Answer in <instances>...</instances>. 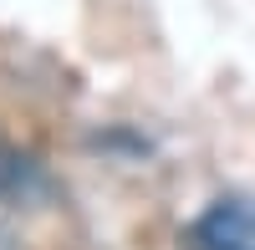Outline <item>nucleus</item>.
I'll use <instances>...</instances> for the list:
<instances>
[{"label": "nucleus", "instance_id": "obj_1", "mask_svg": "<svg viewBox=\"0 0 255 250\" xmlns=\"http://www.w3.org/2000/svg\"><path fill=\"white\" fill-rule=\"evenodd\" d=\"M194 245L199 250H255V199L220 194L194 220Z\"/></svg>", "mask_w": 255, "mask_h": 250}]
</instances>
